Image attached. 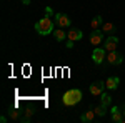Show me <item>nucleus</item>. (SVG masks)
<instances>
[{"label": "nucleus", "instance_id": "nucleus-9", "mask_svg": "<svg viewBox=\"0 0 125 123\" xmlns=\"http://www.w3.org/2000/svg\"><path fill=\"white\" fill-rule=\"evenodd\" d=\"M82 37H83V33H82V30H78V28H72L70 32H67V38L72 40V42H77Z\"/></svg>", "mask_w": 125, "mask_h": 123}, {"label": "nucleus", "instance_id": "nucleus-14", "mask_svg": "<svg viewBox=\"0 0 125 123\" xmlns=\"http://www.w3.org/2000/svg\"><path fill=\"white\" fill-rule=\"evenodd\" d=\"M100 30H102V32H105V33H114V32H117L115 25H114L112 22H104V23H102V27H100Z\"/></svg>", "mask_w": 125, "mask_h": 123}, {"label": "nucleus", "instance_id": "nucleus-4", "mask_svg": "<svg viewBox=\"0 0 125 123\" xmlns=\"http://www.w3.org/2000/svg\"><path fill=\"white\" fill-rule=\"evenodd\" d=\"M117 45H118V38H117L115 35H110V37L105 40L104 48H105V52H114V50H117Z\"/></svg>", "mask_w": 125, "mask_h": 123}, {"label": "nucleus", "instance_id": "nucleus-1", "mask_svg": "<svg viewBox=\"0 0 125 123\" xmlns=\"http://www.w3.org/2000/svg\"><path fill=\"white\" fill-rule=\"evenodd\" d=\"M80 100H82V92L78 88H70L62 96V103L65 106H73V105L80 103Z\"/></svg>", "mask_w": 125, "mask_h": 123}, {"label": "nucleus", "instance_id": "nucleus-7", "mask_svg": "<svg viewBox=\"0 0 125 123\" xmlns=\"http://www.w3.org/2000/svg\"><path fill=\"white\" fill-rule=\"evenodd\" d=\"M105 83L104 82H95V83H92L90 85V93L94 95V96H100V95L104 93V88H105Z\"/></svg>", "mask_w": 125, "mask_h": 123}, {"label": "nucleus", "instance_id": "nucleus-12", "mask_svg": "<svg viewBox=\"0 0 125 123\" xmlns=\"http://www.w3.org/2000/svg\"><path fill=\"white\" fill-rule=\"evenodd\" d=\"M110 112H112V120H114V122H117V123L125 122V120H124V115H122V112H120V108H118V106H114Z\"/></svg>", "mask_w": 125, "mask_h": 123}, {"label": "nucleus", "instance_id": "nucleus-5", "mask_svg": "<svg viewBox=\"0 0 125 123\" xmlns=\"http://www.w3.org/2000/svg\"><path fill=\"white\" fill-rule=\"evenodd\" d=\"M92 58H94V62H95L97 65H100V63L104 62V58H107L105 48H98L97 47L95 50H94V53H92Z\"/></svg>", "mask_w": 125, "mask_h": 123}, {"label": "nucleus", "instance_id": "nucleus-21", "mask_svg": "<svg viewBox=\"0 0 125 123\" xmlns=\"http://www.w3.org/2000/svg\"><path fill=\"white\" fill-rule=\"evenodd\" d=\"M45 13L50 17V15H52V9H50V7H47V9H45Z\"/></svg>", "mask_w": 125, "mask_h": 123}, {"label": "nucleus", "instance_id": "nucleus-22", "mask_svg": "<svg viewBox=\"0 0 125 123\" xmlns=\"http://www.w3.org/2000/svg\"><path fill=\"white\" fill-rule=\"evenodd\" d=\"M20 2H22L23 5H29V3H30V0H20Z\"/></svg>", "mask_w": 125, "mask_h": 123}, {"label": "nucleus", "instance_id": "nucleus-2", "mask_svg": "<svg viewBox=\"0 0 125 123\" xmlns=\"http://www.w3.org/2000/svg\"><path fill=\"white\" fill-rule=\"evenodd\" d=\"M35 30L39 35H48L53 32V22L50 20L48 15H45L43 19H40L37 23H35Z\"/></svg>", "mask_w": 125, "mask_h": 123}, {"label": "nucleus", "instance_id": "nucleus-18", "mask_svg": "<svg viewBox=\"0 0 125 123\" xmlns=\"http://www.w3.org/2000/svg\"><path fill=\"white\" fill-rule=\"evenodd\" d=\"M33 112H35L33 108H29V110L25 112V115H23V116L20 118V122H22V123H29V122H30V116L33 115Z\"/></svg>", "mask_w": 125, "mask_h": 123}, {"label": "nucleus", "instance_id": "nucleus-17", "mask_svg": "<svg viewBox=\"0 0 125 123\" xmlns=\"http://www.w3.org/2000/svg\"><path fill=\"white\" fill-rule=\"evenodd\" d=\"M100 100H102V105H105V106H108V105L112 103V96L108 93H105V92L100 95Z\"/></svg>", "mask_w": 125, "mask_h": 123}, {"label": "nucleus", "instance_id": "nucleus-16", "mask_svg": "<svg viewBox=\"0 0 125 123\" xmlns=\"http://www.w3.org/2000/svg\"><path fill=\"white\" fill-rule=\"evenodd\" d=\"M53 35H55V40H57V42H63V40L67 38V33L63 32V28L55 30V32H53Z\"/></svg>", "mask_w": 125, "mask_h": 123}, {"label": "nucleus", "instance_id": "nucleus-15", "mask_svg": "<svg viewBox=\"0 0 125 123\" xmlns=\"http://www.w3.org/2000/svg\"><path fill=\"white\" fill-rule=\"evenodd\" d=\"M94 112H95V115L98 116V118H104L105 113H107V106H105V105H98V106L94 108Z\"/></svg>", "mask_w": 125, "mask_h": 123}, {"label": "nucleus", "instance_id": "nucleus-6", "mask_svg": "<svg viewBox=\"0 0 125 123\" xmlns=\"http://www.w3.org/2000/svg\"><path fill=\"white\" fill-rule=\"evenodd\" d=\"M104 42V32L102 30H92L90 33V43L92 45H100Z\"/></svg>", "mask_w": 125, "mask_h": 123}, {"label": "nucleus", "instance_id": "nucleus-20", "mask_svg": "<svg viewBox=\"0 0 125 123\" xmlns=\"http://www.w3.org/2000/svg\"><path fill=\"white\" fill-rule=\"evenodd\" d=\"M73 43H75V42H72V40H68V38H67V42H65V47H67V48H72V47H73Z\"/></svg>", "mask_w": 125, "mask_h": 123}, {"label": "nucleus", "instance_id": "nucleus-13", "mask_svg": "<svg viewBox=\"0 0 125 123\" xmlns=\"http://www.w3.org/2000/svg\"><path fill=\"white\" fill-rule=\"evenodd\" d=\"M102 23H104V19H102L100 15H95V17L92 19V22H90V28L92 30H100Z\"/></svg>", "mask_w": 125, "mask_h": 123}, {"label": "nucleus", "instance_id": "nucleus-23", "mask_svg": "<svg viewBox=\"0 0 125 123\" xmlns=\"http://www.w3.org/2000/svg\"><path fill=\"white\" fill-rule=\"evenodd\" d=\"M124 120H125V110H124Z\"/></svg>", "mask_w": 125, "mask_h": 123}, {"label": "nucleus", "instance_id": "nucleus-11", "mask_svg": "<svg viewBox=\"0 0 125 123\" xmlns=\"http://www.w3.org/2000/svg\"><path fill=\"white\" fill-rule=\"evenodd\" d=\"M95 112H94V110H87V112H83V113H82V116H80V120H82V122L83 123H90V122H94V120H95Z\"/></svg>", "mask_w": 125, "mask_h": 123}, {"label": "nucleus", "instance_id": "nucleus-10", "mask_svg": "<svg viewBox=\"0 0 125 123\" xmlns=\"http://www.w3.org/2000/svg\"><path fill=\"white\" fill-rule=\"evenodd\" d=\"M105 85H107L108 90H117V86L120 85V78H118V76H108Z\"/></svg>", "mask_w": 125, "mask_h": 123}, {"label": "nucleus", "instance_id": "nucleus-19", "mask_svg": "<svg viewBox=\"0 0 125 123\" xmlns=\"http://www.w3.org/2000/svg\"><path fill=\"white\" fill-rule=\"evenodd\" d=\"M9 113H10V120H20V118H22V116H20V112L15 110V108H12Z\"/></svg>", "mask_w": 125, "mask_h": 123}, {"label": "nucleus", "instance_id": "nucleus-8", "mask_svg": "<svg viewBox=\"0 0 125 123\" xmlns=\"http://www.w3.org/2000/svg\"><path fill=\"white\" fill-rule=\"evenodd\" d=\"M55 23H57L60 28H65V27H70V19L63 13H57L55 15Z\"/></svg>", "mask_w": 125, "mask_h": 123}, {"label": "nucleus", "instance_id": "nucleus-3", "mask_svg": "<svg viewBox=\"0 0 125 123\" xmlns=\"http://www.w3.org/2000/svg\"><path fill=\"white\" fill-rule=\"evenodd\" d=\"M107 62H108L110 65H120V63L124 62V55H122V53H117V50L108 52V55H107Z\"/></svg>", "mask_w": 125, "mask_h": 123}]
</instances>
